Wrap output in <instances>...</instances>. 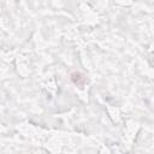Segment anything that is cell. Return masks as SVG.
<instances>
[{
	"label": "cell",
	"instance_id": "1",
	"mask_svg": "<svg viewBox=\"0 0 154 154\" xmlns=\"http://www.w3.org/2000/svg\"><path fill=\"white\" fill-rule=\"evenodd\" d=\"M71 81H72L77 87H79V88L84 87V84H85V82H87L85 76H84L82 72H77V71L71 73Z\"/></svg>",
	"mask_w": 154,
	"mask_h": 154
}]
</instances>
